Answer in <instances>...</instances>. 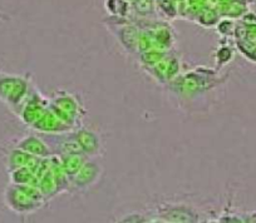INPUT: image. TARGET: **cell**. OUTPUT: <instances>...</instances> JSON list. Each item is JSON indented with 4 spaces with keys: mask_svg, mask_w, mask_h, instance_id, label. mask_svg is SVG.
I'll use <instances>...</instances> for the list:
<instances>
[{
    "mask_svg": "<svg viewBox=\"0 0 256 223\" xmlns=\"http://www.w3.org/2000/svg\"><path fill=\"white\" fill-rule=\"evenodd\" d=\"M28 80L20 75L0 72V100L10 108H16L26 98Z\"/></svg>",
    "mask_w": 256,
    "mask_h": 223,
    "instance_id": "6da1fadb",
    "label": "cell"
},
{
    "mask_svg": "<svg viewBox=\"0 0 256 223\" xmlns=\"http://www.w3.org/2000/svg\"><path fill=\"white\" fill-rule=\"evenodd\" d=\"M26 187L20 185H13L6 187L4 192V200H6V206L10 210L16 211L18 213L30 212L32 208L34 207V200L28 195Z\"/></svg>",
    "mask_w": 256,
    "mask_h": 223,
    "instance_id": "7a4b0ae2",
    "label": "cell"
},
{
    "mask_svg": "<svg viewBox=\"0 0 256 223\" xmlns=\"http://www.w3.org/2000/svg\"><path fill=\"white\" fill-rule=\"evenodd\" d=\"M160 217L166 222H196L200 216L188 206L166 205L160 208Z\"/></svg>",
    "mask_w": 256,
    "mask_h": 223,
    "instance_id": "3957f363",
    "label": "cell"
},
{
    "mask_svg": "<svg viewBox=\"0 0 256 223\" xmlns=\"http://www.w3.org/2000/svg\"><path fill=\"white\" fill-rule=\"evenodd\" d=\"M16 148L22 149L24 153L36 154V156H46V154H49L48 147L36 137H26L16 144Z\"/></svg>",
    "mask_w": 256,
    "mask_h": 223,
    "instance_id": "277c9868",
    "label": "cell"
},
{
    "mask_svg": "<svg viewBox=\"0 0 256 223\" xmlns=\"http://www.w3.org/2000/svg\"><path fill=\"white\" fill-rule=\"evenodd\" d=\"M120 222H147L148 220H146V217L138 213H131V215L124 216V217L120 218Z\"/></svg>",
    "mask_w": 256,
    "mask_h": 223,
    "instance_id": "5b68a950",
    "label": "cell"
}]
</instances>
